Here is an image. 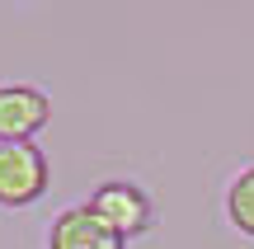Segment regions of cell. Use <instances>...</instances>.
Segmentation results:
<instances>
[{
  "label": "cell",
  "instance_id": "obj_1",
  "mask_svg": "<svg viewBox=\"0 0 254 249\" xmlns=\"http://www.w3.org/2000/svg\"><path fill=\"white\" fill-rule=\"evenodd\" d=\"M52 184V165L33 141H0V207L24 212Z\"/></svg>",
  "mask_w": 254,
  "mask_h": 249
},
{
  "label": "cell",
  "instance_id": "obj_2",
  "mask_svg": "<svg viewBox=\"0 0 254 249\" xmlns=\"http://www.w3.org/2000/svg\"><path fill=\"white\" fill-rule=\"evenodd\" d=\"M85 207H90L113 235H123V240H136V235H146L155 226L151 193H146L141 184H132V179H104V184H94V193L85 198Z\"/></svg>",
  "mask_w": 254,
  "mask_h": 249
},
{
  "label": "cell",
  "instance_id": "obj_3",
  "mask_svg": "<svg viewBox=\"0 0 254 249\" xmlns=\"http://www.w3.org/2000/svg\"><path fill=\"white\" fill-rule=\"evenodd\" d=\"M52 118V99L38 85H0V141H33Z\"/></svg>",
  "mask_w": 254,
  "mask_h": 249
},
{
  "label": "cell",
  "instance_id": "obj_4",
  "mask_svg": "<svg viewBox=\"0 0 254 249\" xmlns=\"http://www.w3.org/2000/svg\"><path fill=\"white\" fill-rule=\"evenodd\" d=\"M47 249H127L123 235H113L90 207H66L47 226Z\"/></svg>",
  "mask_w": 254,
  "mask_h": 249
},
{
  "label": "cell",
  "instance_id": "obj_5",
  "mask_svg": "<svg viewBox=\"0 0 254 249\" xmlns=\"http://www.w3.org/2000/svg\"><path fill=\"white\" fill-rule=\"evenodd\" d=\"M226 221L240 235L254 240V165H245L236 179L226 184Z\"/></svg>",
  "mask_w": 254,
  "mask_h": 249
}]
</instances>
